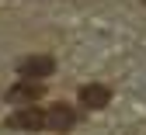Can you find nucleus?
<instances>
[{
    "label": "nucleus",
    "mask_w": 146,
    "mask_h": 135,
    "mask_svg": "<svg viewBox=\"0 0 146 135\" xmlns=\"http://www.w3.org/2000/svg\"><path fill=\"white\" fill-rule=\"evenodd\" d=\"M52 69H56V59H52V55H28V59L17 63L21 80H45V76H52Z\"/></svg>",
    "instance_id": "nucleus-1"
},
{
    "label": "nucleus",
    "mask_w": 146,
    "mask_h": 135,
    "mask_svg": "<svg viewBox=\"0 0 146 135\" xmlns=\"http://www.w3.org/2000/svg\"><path fill=\"white\" fill-rule=\"evenodd\" d=\"M45 128L49 132H70V128H77V111L66 107V104L49 107L45 111Z\"/></svg>",
    "instance_id": "nucleus-2"
},
{
    "label": "nucleus",
    "mask_w": 146,
    "mask_h": 135,
    "mask_svg": "<svg viewBox=\"0 0 146 135\" xmlns=\"http://www.w3.org/2000/svg\"><path fill=\"white\" fill-rule=\"evenodd\" d=\"M7 125L17 128V132H38V128H45V111H38V107H25V111L11 114Z\"/></svg>",
    "instance_id": "nucleus-3"
},
{
    "label": "nucleus",
    "mask_w": 146,
    "mask_h": 135,
    "mask_svg": "<svg viewBox=\"0 0 146 135\" xmlns=\"http://www.w3.org/2000/svg\"><path fill=\"white\" fill-rule=\"evenodd\" d=\"M80 101H84V107H104L108 101H111V90L101 87V83H87L80 90Z\"/></svg>",
    "instance_id": "nucleus-4"
},
{
    "label": "nucleus",
    "mask_w": 146,
    "mask_h": 135,
    "mask_svg": "<svg viewBox=\"0 0 146 135\" xmlns=\"http://www.w3.org/2000/svg\"><path fill=\"white\" fill-rule=\"evenodd\" d=\"M35 97H42V87H28V83H17L7 90V101H35Z\"/></svg>",
    "instance_id": "nucleus-5"
}]
</instances>
